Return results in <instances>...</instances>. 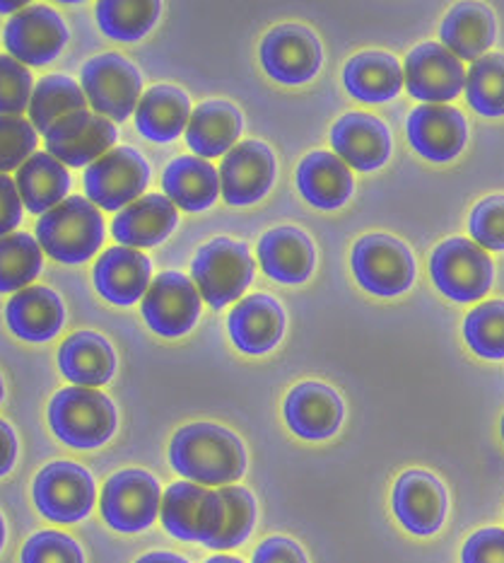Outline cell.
<instances>
[{"instance_id":"d4e9b609","label":"cell","mask_w":504,"mask_h":563,"mask_svg":"<svg viewBox=\"0 0 504 563\" xmlns=\"http://www.w3.org/2000/svg\"><path fill=\"white\" fill-rule=\"evenodd\" d=\"M258 262L278 284H302L314 272L316 252L302 230L282 225L268 230L258 242Z\"/></svg>"},{"instance_id":"277c9868","label":"cell","mask_w":504,"mask_h":563,"mask_svg":"<svg viewBox=\"0 0 504 563\" xmlns=\"http://www.w3.org/2000/svg\"><path fill=\"white\" fill-rule=\"evenodd\" d=\"M159 516L171 537L183 542H201L213 549L215 540L225 530L227 504L220 492H211L193 482H179L167 488Z\"/></svg>"},{"instance_id":"60d3db41","label":"cell","mask_w":504,"mask_h":563,"mask_svg":"<svg viewBox=\"0 0 504 563\" xmlns=\"http://www.w3.org/2000/svg\"><path fill=\"white\" fill-rule=\"evenodd\" d=\"M36 151V129L30 119L0 117V175L20 169Z\"/></svg>"},{"instance_id":"484cf974","label":"cell","mask_w":504,"mask_h":563,"mask_svg":"<svg viewBox=\"0 0 504 563\" xmlns=\"http://www.w3.org/2000/svg\"><path fill=\"white\" fill-rule=\"evenodd\" d=\"M177 228V208L165 194H145L121 211L112 232L121 247H155Z\"/></svg>"},{"instance_id":"bcb514c9","label":"cell","mask_w":504,"mask_h":563,"mask_svg":"<svg viewBox=\"0 0 504 563\" xmlns=\"http://www.w3.org/2000/svg\"><path fill=\"white\" fill-rule=\"evenodd\" d=\"M22 196L18 191L15 179L0 175V238L12 235V230L22 220Z\"/></svg>"},{"instance_id":"836d02e7","label":"cell","mask_w":504,"mask_h":563,"mask_svg":"<svg viewBox=\"0 0 504 563\" xmlns=\"http://www.w3.org/2000/svg\"><path fill=\"white\" fill-rule=\"evenodd\" d=\"M441 42L459 60L483 58L495 44V15L485 5L461 3L441 22Z\"/></svg>"},{"instance_id":"7a4b0ae2","label":"cell","mask_w":504,"mask_h":563,"mask_svg":"<svg viewBox=\"0 0 504 563\" xmlns=\"http://www.w3.org/2000/svg\"><path fill=\"white\" fill-rule=\"evenodd\" d=\"M36 242L42 252L60 264L92 260L104 242V220L85 196H68L36 223Z\"/></svg>"},{"instance_id":"f6af8a7d","label":"cell","mask_w":504,"mask_h":563,"mask_svg":"<svg viewBox=\"0 0 504 563\" xmlns=\"http://www.w3.org/2000/svg\"><path fill=\"white\" fill-rule=\"evenodd\" d=\"M463 563H504V530L475 532L463 547Z\"/></svg>"},{"instance_id":"1f68e13d","label":"cell","mask_w":504,"mask_h":563,"mask_svg":"<svg viewBox=\"0 0 504 563\" xmlns=\"http://www.w3.org/2000/svg\"><path fill=\"white\" fill-rule=\"evenodd\" d=\"M22 203L30 213L44 216L58 203L66 201L70 189V175L64 163H58L54 155L34 153L27 163L18 169L15 177Z\"/></svg>"},{"instance_id":"816d5d0a","label":"cell","mask_w":504,"mask_h":563,"mask_svg":"<svg viewBox=\"0 0 504 563\" xmlns=\"http://www.w3.org/2000/svg\"><path fill=\"white\" fill-rule=\"evenodd\" d=\"M205 563H244V561L232 559V556H213V559H208Z\"/></svg>"},{"instance_id":"ee69618b","label":"cell","mask_w":504,"mask_h":563,"mask_svg":"<svg viewBox=\"0 0 504 563\" xmlns=\"http://www.w3.org/2000/svg\"><path fill=\"white\" fill-rule=\"evenodd\" d=\"M471 235L488 250H504V196H490L473 208Z\"/></svg>"},{"instance_id":"603a6c76","label":"cell","mask_w":504,"mask_h":563,"mask_svg":"<svg viewBox=\"0 0 504 563\" xmlns=\"http://www.w3.org/2000/svg\"><path fill=\"white\" fill-rule=\"evenodd\" d=\"M5 322L18 339L30 341V344H44L60 332L66 322V310L52 288L30 286L10 298Z\"/></svg>"},{"instance_id":"8992f818","label":"cell","mask_w":504,"mask_h":563,"mask_svg":"<svg viewBox=\"0 0 504 563\" xmlns=\"http://www.w3.org/2000/svg\"><path fill=\"white\" fill-rule=\"evenodd\" d=\"M82 92L94 114L109 121H126L141 102L143 78L128 58L121 54H102L90 58L80 73Z\"/></svg>"},{"instance_id":"83f0119b","label":"cell","mask_w":504,"mask_h":563,"mask_svg":"<svg viewBox=\"0 0 504 563\" xmlns=\"http://www.w3.org/2000/svg\"><path fill=\"white\" fill-rule=\"evenodd\" d=\"M298 189L304 201L324 211H334L350 199L355 181L348 165L338 155L314 151L298 167Z\"/></svg>"},{"instance_id":"8fae6325","label":"cell","mask_w":504,"mask_h":563,"mask_svg":"<svg viewBox=\"0 0 504 563\" xmlns=\"http://www.w3.org/2000/svg\"><path fill=\"white\" fill-rule=\"evenodd\" d=\"M159 508V484L143 470L119 472L102 488V518L116 532L147 530L157 520Z\"/></svg>"},{"instance_id":"5b68a950","label":"cell","mask_w":504,"mask_h":563,"mask_svg":"<svg viewBox=\"0 0 504 563\" xmlns=\"http://www.w3.org/2000/svg\"><path fill=\"white\" fill-rule=\"evenodd\" d=\"M191 274L201 298L220 310L244 296L254 276V260L244 242L217 238L195 254Z\"/></svg>"},{"instance_id":"f35d334b","label":"cell","mask_w":504,"mask_h":563,"mask_svg":"<svg viewBox=\"0 0 504 563\" xmlns=\"http://www.w3.org/2000/svg\"><path fill=\"white\" fill-rule=\"evenodd\" d=\"M463 334L481 358H504V300H490L466 317Z\"/></svg>"},{"instance_id":"f907efd6","label":"cell","mask_w":504,"mask_h":563,"mask_svg":"<svg viewBox=\"0 0 504 563\" xmlns=\"http://www.w3.org/2000/svg\"><path fill=\"white\" fill-rule=\"evenodd\" d=\"M27 8V3H0V12H20V10H24Z\"/></svg>"},{"instance_id":"74e56055","label":"cell","mask_w":504,"mask_h":563,"mask_svg":"<svg viewBox=\"0 0 504 563\" xmlns=\"http://www.w3.org/2000/svg\"><path fill=\"white\" fill-rule=\"evenodd\" d=\"M466 100L483 117L504 114V54L475 60L466 78Z\"/></svg>"},{"instance_id":"ffe728a7","label":"cell","mask_w":504,"mask_h":563,"mask_svg":"<svg viewBox=\"0 0 504 563\" xmlns=\"http://www.w3.org/2000/svg\"><path fill=\"white\" fill-rule=\"evenodd\" d=\"M331 145H334L343 163L360 169V173H372V169L384 165L391 155V136L387 124L362 112H352L336 121L334 131H331Z\"/></svg>"},{"instance_id":"30bf717a","label":"cell","mask_w":504,"mask_h":563,"mask_svg":"<svg viewBox=\"0 0 504 563\" xmlns=\"http://www.w3.org/2000/svg\"><path fill=\"white\" fill-rule=\"evenodd\" d=\"M32 496L36 510L52 522H78L94 506V482L90 472L72 462H54L36 474Z\"/></svg>"},{"instance_id":"9c48e42d","label":"cell","mask_w":504,"mask_h":563,"mask_svg":"<svg viewBox=\"0 0 504 563\" xmlns=\"http://www.w3.org/2000/svg\"><path fill=\"white\" fill-rule=\"evenodd\" d=\"M352 272L367 292L391 298L413 286L415 260L396 238L367 235L352 250Z\"/></svg>"},{"instance_id":"b9f144b4","label":"cell","mask_w":504,"mask_h":563,"mask_svg":"<svg viewBox=\"0 0 504 563\" xmlns=\"http://www.w3.org/2000/svg\"><path fill=\"white\" fill-rule=\"evenodd\" d=\"M34 80L27 66L12 56H0V117H20L30 109Z\"/></svg>"},{"instance_id":"3957f363","label":"cell","mask_w":504,"mask_h":563,"mask_svg":"<svg viewBox=\"0 0 504 563\" xmlns=\"http://www.w3.org/2000/svg\"><path fill=\"white\" fill-rule=\"evenodd\" d=\"M48 426L58 440L78 450L104 445L116 431L112 399L90 387H66L48 404Z\"/></svg>"},{"instance_id":"c3c4849f","label":"cell","mask_w":504,"mask_h":563,"mask_svg":"<svg viewBox=\"0 0 504 563\" xmlns=\"http://www.w3.org/2000/svg\"><path fill=\"white\" fill-rule=\"evenodd\" d=\"M18 460V438L15 431L0 419V476L10 474V470L15 467Z\"/></svg>"},{"instance_id":"7bdbcfd3","label":"cell","mask_w":504,"mask_h":563,"mask_svg":"<svg viewBox=\"0 0 504 563\" xmlns=\"http://www.w3.org/2000/svg\"><path fill=\"white\" fill-rule=\"evenodd\" d=\"M22 563H85V559L80 547L68 534L44 530L24 544Z\"/></svg>"},{"instance_id":"f546056e","label":"cell","mask_w":504,"mask_h":563,"mask_svg":"<svg viewBox=\"0 0 504 563\" xmlns=\"http://www.w3.org/2000/svg\"><path fill=\"white\" fill-rule=\"evenodd\" d=\"M163 189L171 203L191 213L211 208L217 194H223L217 169L195 155H181L167 165Z\"/></svg>"},{"instance_id":"4dcf8cb0","label":"cell","mask_w":504,"mask_h":563,"mask_svg":"<svg viewBox=\"0 0 504 563\" xmlns=\"http://www.w3.org/2000/svg\"><path fill=\"white\" fill-rule=\"evenodd\" d=\"M58 368L76 387H100L112 379L116 356L109 341L94 332H78L58 351Z\"/></svg>"},{"instance_id":"ab89813d","label":"cell","mask_w":504,"mask_h":563,"mask_svg":"<svg viewBox=\"0 0 504 563\" xmlns=\"http://www.w3.org/2000/svg\"><path fill=\"white\" fill-rule=\"evenodd\" d=\"M227 504V520L225 530L217 537L213 549H235L247 542V537L254 530L256 522V504L254 496L242 486H225L220 488Z\"/></svg>"},{"instance_id":"e0dca14e","label":"cell","mask_w":504,"mask_h":563,"mask_svg":"<svg viewBox=\"0 0 504 563\" xmlns=\"http://www.w3.org/2000/svg\"><path fill=\"white\" fill-rule=\"evenodd\" d=\"M276 157L261 141H244L232 148L220 165V189L229 206L261 201L273 187Z\"/></svg>"},{"instance_id":"ac0fdd59","label":"cell","mask_w":504,"mask_h":563,"mask_svg":"<svg viewBox=\"0 0 504 563\" xmlns=\"http://www.w3.org/2000/svg\"><path fill=\"white\" fill-rule=\"evenodd\" d=\"M393 512L413 534H435L447 516V492L429 472H405L393 488Z\"/></svg>"},{"instance_id":"5bb4252c","label":"cell","mask_w":504,"mask_h":563,"mask_svg":"<svg viewBox=\"0 0 504 563\" xmlns=\"http://www.w3.org/2000/svg\"><path fill=\"white\" fill-rule=\"evenodd\" d=\"M261 64L278 82L300 85L322 68V44L316 34L300 24H280L264 36Z\"/></svg>"},{"instance_id":"6da1fadb","label":"cell","mask_w":504,"mask_h":563,"mask_svg":"<svg viewBox=\"0 0 504 563\" xmlns=\"http://www.w3.org/2000/svg\"><path fill=\"white\" fill-rule=\"evenodd\" d=\"M169 460L183 479L201 486H223L242 479L247 452L242 440L215 423H193L171 438Z\"/></svg>"},{"instance_id":"11a10c76","label":"cell","mask_w":504,"mask_h":563,"mask_svg":"<svg viewBox=\"0 0 504 563\" xmlns=\"http://www.w3.org/2000/svg\"><path fill=\"white\" fill-rule=\"evenodd\" d=\"M502 438H504V419H502Z\"/></svg>"},{"instance_id":"52a82bcc","label":"cell","mask_w":504,"mask_h":563,"mask_svg":"<svg viewBox=\"0 0 504 563\" xmlns=\"http://www.w3.org/2000/svg\"><path fill=\"white\" fill-rule=\"evenodd\" d=\"M439 292L457 302H473L483 298L493 286V262L488 252L466 238L441 242L429 262Z\"/></svg>"},{"instance_id":"9a60e30c","label":"cell","mask_w":504,"mask_h":563,"mask_svg":"<svg viewBox=\"0 0 504 563\" xmlns=\"http://www.w3.org/2000/svg\"><path fill=\"white\" fill-rule=\"evenodd\" d=\"M44 139L46 153L54 155L58 163L90 167L112 151L116 143V126L109 119L85 109V112L60 119Z\"/></svg>"},{"instance_id":"d590c367","label":"cell","mask_w":504,"mask_h":563,"mask_svg":"<svg viewBox=\"0 0 504 563\" xmlns=\"http://www.w3.org/2000/svg\"><path fill=\"white\" fill-rule=\"evenodd\" d=\"M163 5L155 0H104L97 3V22L107 36L119 42H138L155 27Z\"/></svg>"},{"instance_id":"44dd1931","label":"cell","mask_w":504,"mask_h":563,"mask_svg":"<svg viewBox=\"0 0 504 563\" xmlns=\"http://www.w3.org/2000/svg\"><path fill=\"white\" fill-rule=\"evenodd\" d=\"M153 266L141 250L112 247L94 264V288L104 300L128 308L145 298Z\"/></svg>"},{"instance_id":"4fadbf2b","label":"cell","mask_w":504,"mask_h":563,"mask_svg":"<svg viewBox=\"0 0 504 563\" xmlns=\"http://www.w3.org/2000/svg\"><path fill=\"white\" fill-rule=\"evenodd\" d=\"M5 48L22 66H46L64 52L68 27L48 5H27L5 22Z\"/></svg>"},{"instance_id":"8d00e7d4","label":"cell","mask_w":504,"mask_h":563,"mask_svg":"<svg viewBox=\"0 0 504 563\" xmlns=\"http://www.w3.org/2000/svg\"><path fill=\"white\" fill-rule=\"evenodd\" d=\"M44 266L40 242L27 232L0 238V292H20L30 288Z\"/></svg>"},{"instance_id":"f5cc1de1","label":"cell","mask_w":504,"mask_h":563,"mask_svg":"<svg viewBox=\"0 0 504 563\" xmlns=\"http://www.w3.org/2000/svg\"><path fill=\"white\" fill-rule=\"evenodd\" d=\"M3 542H5V522L0 518V549H3Z\"/></svg>"},{"instance_id":"2e32d148","label":"cell","mask_w":504,"mask_h":563,"mask_svg":"<svg viewBox=\"0 0 504 563\" xmlns=\"http://www.w3.org/2000/svg\"><path fill=\"white\" fill-rule=\"evenodd\" d=\"M405 85L415 100L445 104L453 100L466 85L461 60L441 44H421L405 58Z\"/></svg>"},{"instance_id":"db71d44e","label":"cell","mask_w":504,"mask_h":563,"mask_svg":"<svg viewBox=\"0 0 504 563\" xmlns=\"http://www.w3.org/2000/svg\"><path fill=\"white\" fill-rule=\"evenodd\" d=\"M3 395H5V389H3V379H0V401H3Z\"/></svg>"},{"instance_id":"7dc6e473","label":"cell","mask_w":504,"mask_h":563,"mask_svg":"<svg viewBox=\"0 0 504 563\" xmlns=\"http://www.w3.org/2000/svg\"><path fill=\"white\" fill-rule=\"evenodd\" d=\"M254 563H306V556L302 547L288 537H270L256 549Z\"/></svg>"},{"instance_id":"f1b7e54d","label":"cell","mask_w":504,"mask_h":563,"mask_svg":"<svg viewBox=\"0 0 504 563\" xmlns=\"http://www.w3.org/2000/svg\"><path fill=\"white\" fill-rule=\"evenodd\" d=\"M242 133L239 109L225 100H211L199 104L191 112L187 126V143L195 157L227 155Z\"/></svg>"},{"instance_id":"4316f807","label":"cell","mask_w":504,"mask_h":563,"mask_svg":"<svg viewBox=\"0 0 504 563\" xmlns=\"http://www.w3.org/2000/svg\"><path fill=\"white\" fill-rule=\"evenodd\" d=\"M191 119V102L183 90L175 85H155L143 92L135 107V126L147 141L169 143L187 133Z\"/></svg>"},{"instance_id":"cb8c5ba5","label":"cell","mask_w":504,"mask_h":563,"mask_svg":"<svg viewBox=\"0 0 504 563\" xmlns=\"http://www.w3.org/2000/svg\"><path fill=\"white\" fill-rule=\"evenodd\" d=\"M285 421L304 440H326L343 421V401L322 383L294 387L285 399Z\"/></svg>"},{"instance_id":"d6a6232c","label":"cell","mask_w":504,"mask_h":563,"mask_svg":"<svg viewBox=\"0 0 504 563\" xmlns=\"http://www.w3.org/2000/svg\"><path fill=\"white\" fill-rule=\"evenodd\" d=\"M343 82L362 102H389L403 88V70L391 54L365 52L348 60Z\"/></svg>"},{"instance_id":"681fc988","label":"cell","mask_w":504,"mask_h":563,"mask_svg":"<svg viewBox=\"0 0 504 563\" xmlns=\"http://www.w3.org/2000/svg\"><path fill=\"white\" fill-rule=\"evenodd\" d=\"M135 563H189V561L177 556V554H169V552H153V554L141 556Z\"/></svg>"},{"instance_id":"7c38bea8","label":"cell","mask_w":504,"mask_h":563,"mask_svg":"<svg viewBox=\"0 0 504 563\" xmlns=\"http://www.w3.org/2000/svg\"><path fill=\"white\" fill-rule=\"evenodd\" d=\"M143 317L159 336H183L199 322L201 292L189 276L177 272L159 274L143 298Z\"/></svg>"},{"instance_id":"e575fe53","label":"cell","mask_w":504,"mask_h":563,"mask_svg":"<svg viewBox=\"0 0 504 563\" xmlns=\"http://www.w3.org/2000/svg\"><path fill=\"white\" fill-rule=\"evenodd\" d=\"M85 107H88V97L76 80L68 76H46L36 82L32 92L27 109L30 124L46 136L60 119L85 112Z\"/></svg>"},{"instance_id":"7402d4cb","label":"cell","mask_w":504,"mask_h":563,"mask_svg":"<svg viewBox=\"0 0 504 563\" xmlns=\"http://www.w3.org/2000/svg\"><path fill=\"white\" fill-rule=\"evenodd\" d=\"M229 336L235 346L249 356H258L276 349L278 341L285 332V312H282L280 302L276 298L266 296V292H256V296L244 298L235 310L229 312Z\"/></svg>"},{"instance_id":"d6986e66","label":"cell","mask_w":504,"mask_h":563,"mask_svg":"<svg viewBox=\"0 0 504 563\" xmlns=\"http://www.w3.org/2000/svg\"><path fill=\"white\" fill-rule=\"evenodd\" d=\"M469 136V126L459 109L447 104H423L408 117V141L417 155L433 163H449L457 157Z\"/></svg>"},{"instance_id":"ba28073f","label":"cell","mask_w":504,"mask_h":563,"mask_svg":"<svg viewBox=\"0 0 504 563\" xmlns=\"http://www.w3.org/2000/svg\"><path fill=\"white\" fill-rule=\"evenodd\" d=\"M147 179H150V167L145 157L128 145H121L85 169V199L104 211H124L141 199Z\"/></svg>"}]
</instances>
